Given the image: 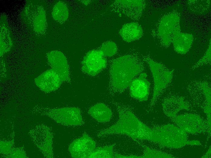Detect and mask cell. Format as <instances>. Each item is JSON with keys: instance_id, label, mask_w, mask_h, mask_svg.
<instances>
[{"instance_id": "4316f807", "label": "cell", "mask_w": 211, "mask_h": 158, "mask_svg": "<svg viewBox=\"0 0 211 158\" xmlns=\"http://www.w3.org/2000/svg\"><path fill=\"white\" fill-rule=\"evenodd\" d=\"M210 152H211V150H210V149L209 148V149L208 150L207 152L206 153V155L205 156H203V157L207 158L210 155V153H211Z\"/></svg>"}, {"instance_id": "44dd1931", "label": "cell", "mask_w": 211, "mask_h": 158, "mask_svg": "<svg viewBox=\"0 0 211 158\" xmlns=\"http://www.w3.org/2000/svg\"><path fill=\"white\" fill-rule=\"evenodd\" d=\"M52 14L55 21L60 23H63L67 20L69 16L67 5L63 2L59 1L54 6Z\"/></svg>"}, {"instance_id": "484cf974", "label": "cell", "mask_w": 211, "mask_h": 158, "mask_svg": "<svg viewBox=\"0 0 211 158\" xmlns=\"http://www.w3.org/2000/svg\"><path fill=\"white\" fill-rule=\"evenodd\" d=\"M208 47L203 56L192 67L191 69H194L203 65L210 63L211 62V42Z\"/></svg>"}, {"instance_id": "d6986e66", "label": "cell", "mask_w": 211, "mask_h": 158, "mask_svg": "<svg viewBox=\"0 0 211 158\" xmlns=\"http://www.w3.org/2000/svg\"><path fill=\"white\" fill-rule=\"evenodd\" d=\"M90 116L96 121L101 123L109 122L112 115L111 109L103 103H98L91 107L88 111Z\"/></svg>"}, {"instance_id": "e0dca14e", "label": "cell", "mask_w": 211, "mask_h": 158, "mask_svg": "<svg viewBox=\"0 0 211 158\" xmlns=\"http://www.w3.org/2000/svg\"><path fill=\"white\" fill-rule=\"evenodd\" d=\"M29 13L30 21L34 30L38 33L44 32L46 29L47 22L43 8L39 5L33 6Z\"/></svg>"}, {"instance_id": "cb8c5ba5", "label": "cell", "mask_w": 211, "mask_h": 158, "mask_svg": "<svg viewBox=\"0 0 211 158\" xmlns=\"http://www.w3.org/2000/svg\"><path fill=\"white\" fill-rule=\"evenodd\" d=\"M173 156L162 152L151 149L146 147L143 155L137 156L133 155V158H173Z\"/></svg>"}, {"instance_id": "7a4b0ae2", "label": "cell", "mask_w": 211, "mask_h": 158, "mask_svg": "<svg viewBox=\"0 0 211 158\" xmlns=\"http://www.w3.org/2000/svg\"><path fill=\"white\" fill-rule=\"evenodd\" d=\"M144 70L142 62L135 54H127L115 59L109 70L110 92L112 94L123 92Z\"/></svg>"}, {"instance_id": "ac0fdd59", "label": "cell", "mask_w": 211, "mask_h": 158, "mask_svg": "<svg viewBox=\"0 0 211 158\" xmlns=\"http://www.w3.org/2000/svg\"><path fill=\"white\" fill-rule=\"evenodd\" d=\"M119 34L124 41L130 42L141 38L143 34V30L139 24L130 22L122 26L120 30Z\"/></svg>"}, {"instance_id": "ba28073f", "label": "cell", "mask_w": 211, "mask_h": 158, "mask_svg": "<svg viewBox=\"0 0 211 158\" xmlns=\"http://www.w3.org/2000/svg\"><path fill=\"white\" fill-rule=\"evenodd\" d=\"M107 65L105 56L100 50H93L88 52L83 58L82 70L85 73L95 76L104 69Z\"/></svg>"}, {"instance_id": "8fae6325", "label": "cell", "mask_w": 211, "mask_h": 158, "mask_svg": "<svg viewBox=\"0 0 211 158\" xmlns=\"http://www.w3.org/2000/svg\"><path fill=\"white\" fill-rule=\"evenodd\" d=\"M96 148V144L94 139L84 133L70 143L69 150L72 157L89 158Z\"/></svg>"}, {"instance_id": "52a82bcc", "label": "cell", "mask_w": 211, "mask_h": 158, "mask_svg": "<svg viewBox=\"0 0 211 158\" xmlns=\"http://www.w3.org/2000/svg\"><path fill=\"white\" fill-rule=\"evenodd\" d=\"M180 20L179 14L175 11L168 13L161 19L158 33L161 42L164 46H169L172 43L174 35L181 31Z\"/></svg>"}, {"instance_id": "7402d4cb", "label": "cell", "mask_w": 211, "mask_h": 158, "mask_svg": "<svg viewBox=\"0 0 211 158\" xmlns=\"http://www.w3.org/2000/svg\"><path fill=\"white\" fill-rule=\"evenodd\" d=\"M201 87L206 98V104L204 108V112L207 116V125L210 129L211 127V90L210 88L206 82L201 84Z\"/></svg>"}, {"instance_id": "9a60e30c", "label": "cell", "mask_w": 211, "mask_h": 158, "mask_svg": "<svg viewBox=\"0 0 211 158\" xmlns=\"http://www.w3.org/2000/svg\"><path fill=\"white\" fill-rule=\"evenodd\" d=\"M164 112L167 116L173 117L180 110H188V105L182 97L174 96L166 99L162 104Z\"/></svg>"}, {"instance_id": "603a6c76", "label": "cell", "mask_w": 211, "mask_h": 158, "mask_svg": "<svg viewBox=\"0 0 211 158\" xmlns=\"http://www.w3.org/2000/svg\"><path fill=\"white\" fill-rule=\"evenodd\" d=\"M114 146V145H112L96 147L89 158H114L115 153L113 149Z\"/></svg>"}, {"instance_id": "ffe728a7", "label": "cell", "mask_w": 211, "mask_h": 158, "mask_svg": "<svg viewBox=\"0 0 211 158\" xmlns=\"http://www.w3.org/2000/svg\"><path fill=\"white\" fill-rule=\"evenodd\" d=\"M0 153L6 158L28 157L23 147H15L13 140L1 141Z\"/></svg>"}, {"instance_id": "d4e9b609", "label": "cell", "mask_w": 211, "mask_h": 158, "mask_svg": "<svg viewBox=\"0 0 211 158\" xmlns=\"http://www.w3.org/2000/svg\"><path fill=\"white\" fill-rule=\"evenodd\" d=\"M99 50L105 57H111L117 53L118 49L114 42L108 41L103 43Z\"/></svg>"}, {"instance_id": "6da1fadb", "label": "cell", "mask_w": 211, "mask_h": 158, "mask_svg": "<svg viewBox=\"0 0 211 158\" xmlns=\"http://www.w3.org/2000/svg\"><path fill=\"white\" fill-rule=\"evenodd\" d=\"M119 115L117 121L112 126L100 131L99 137L113 134L126 135L134 140H147L152 142L154 130L139 120L126 105L114 103Z\"/></svg>"}, {"instance_id": "4fadbf2b", "label": "cell", "mask_w": 211, "mask_h": 158, "mask_svg": "<svg viewBox=\"0 0 211 158\" xmlns=\"http://www.w3.org/2000/svg\"><path fill=\"white\" fill-rule=\"evenodd\" d=\"M147 77L146 74L142 72L131 82L129 88L130 94L132 98L140 101L148 99L150 84Z\"/></svg>"}, {"instance_id": "5bb4252c", "label": "cell", "mask_w": 211, "mask_h": 158, "mask_svg": "<svg viewBox=\"0 0 211 158\" xmlns=\"http://www.w3.org/2000/svg\"><path fill=\"white\" fill-rule=\"evenodd\" d=\"M62 82L59 76L51 69L44 71L35 80L36 85L42 91L45 93L57 90Z\"/></svg>"}, {"instance_id": "5b68a950", "label": "cell", "mask_w": 211, "mask_h": 158, "mask_svg": "<svg viewBox=\"0 0 211 158\" xmlns=\"http://www.w3.org/2000/svg\"><path fill=\"white\" fill-rule=\"evenodd\" d=\"M143 58L149 66L154 81L152 97L149 105L150 108H151L162 92L171 82L174 70H169L162 64L154 60L149 56Z\"/></svg>"}, {"instance_id": "8992f818", "label": "cell", "mask_w": 211, "mask_h": 158, "mask_svg": "<svg viewBox=\"0 0 211 158\" xmlns=\"http://www.w3.org/2000/svg\"><path fill=\"white\" fill-rule=\"evenodd\" d=\"M29 134L34 144L46 158H53L52 132L44 124L36 125L30 130Z\"/></svg>"}, {"instance_id": "277c9868", "label": "cell", "mask_w": 211, "mask_h": 158, "mask_svg": "<svg viewBox=\"0 0 211 158\" xmlns=\"http://www.w3.org/2000/svg\"><path fill=\"white\" fill-rule=\"evenodd\" d=\"M33 111L35 113L47 116L64 125L76 126L83 123L81 111L75 107L51 108L37 106Z\"/></svg>"}, {"instance_id": "30bf717a", "label": "cell", "mask_w": 211, "mask_h": 158, "mask_svg": "<svg viewBox=\"0 0 211 158\" xmlns=\"http://www.w3.org/2000/svg\"><path fill=\"white\" fill-rule=\"evenodd\" d=\"M145 7L143 0H116L111 5L116 12L123 14L133 20H138L141 16Z\"/></svg>"}, {"instance_id": "3957f363", "label": "cell", "mask_w": 211, "mask_h": 158, "mask_svg": "<svg viewBox=\"0 0 211 158\" xmlns=\"http://www.w3.org/2000/svg\"><path fill=\"white\" fill-rule=\"evenodd\" d=\"M154 143L162 146L178 149L186 145H199L198 140H189L186 132L178 126L168 124L155 128Z\"/></svg>"}, {"instance_id": "7c38bea8", "label": "cell", "mask_w": 211, "mask_h": 158, "mask_svg": "<svg viewBox=\"0 0 211 158\" xmlns=\"http://www.w3.org/2000/svg\"><path fill=\"white\" fill-rule=\"evenodd\" d=\"M47 58L51 69L59 76L62 82L69 81V66L64 54L58 50H53L48 53Z\"/></svg>"}, {"instance_id": "2e32d148", "label": "cell", "mask_w": 211, "mask_h": 158, "mask_svg": "<svg viewBox=\"0 0 211 158\" xmlns=\"http://www.w3.org/2000/svg\"><path fill=\"white\" fill-rule=\"evenodd\" d=\"M193 40V35L189 33L177 32L173 36L172 43L174 50L179 54L183 55L189 50Z\"/></svg>"}, {"instance_id": "9c48e42d", "label": "cell", "mask_w": 211, "mask_h": 158, "mask_svg": "<svg viewBox=\"0 0 211 158\" xmlns=\"http://www.w3.org/2000/svg\"><path fill=\"white\" fill-rule=\"evenodd\" d=\"M172 118L178 127L186 133H201L208 127L206 123L198 115L186 114L176 115Z\"/></svg>"}]
</instances>
